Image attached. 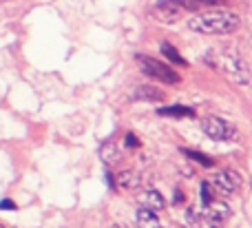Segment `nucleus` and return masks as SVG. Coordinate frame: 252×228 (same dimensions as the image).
Wrapping results in <instances>:
<instances>
[{
    "label": "nucleus",
    "mask_w": 252,
    "mask_h": 228,
    "mask_svg": "<svg viewBox=\"0 0 252 228\" xmlns=\"http://www.w3.org/2000/svg\"><path fill=\"white\" fill-rule=\"evenodd\" d=\"M188 29L204 35H228L241 27V16L230 9H206L188 18Z\"/></svg>",
    "instance_id": "nucleus-1"
},
{
    "label": "nucleus",
    "mask_w": 252,
    "mask_h": 228,
    "mask_svg": "<svg viewBox=\"0 0 252 228\" xmlns=\"http://www.w3.org/2000/svg\"><path fill=\"white\" fill-rule=\"evenodd\" d=\"M135 62H137L139 71H142L144 75H148V78H153V80H159V82H166V84L182 82V75H179L173 66L166 65V62H161V60H157V58H153V56L135 53Z\"/></svg>",
    "instance_id": "nucleus-2"
},
{
    "label": "nucleus",
    "mask_w": 252,
    "mask_h": 228,
    "mask_svg": "<svg viewBox=\"0 0 252 228\" xmlns=\"http://www.w3.org/2000/svg\"><path fill=\"white\" fill-rule=\"evenodd\" d=\"M221 66L226 71V75L239 87H248L250 84V66L244 58L237 51H226L221 56Z\"/></svg>",
    "instance_id": "nucleus-3"
},
{
    "label": "nucleus",
    "mask_w": 252,
    "mask_h": 228,
    "mask_svg": "<svg viewBox=\"0 0 252 228\" xmlns=\"http://www.w3.org/2000/svg\"><path fill=\"white\" fill-rule=\"evenodd\" d=\"M201 129L210 140L217 142H230L237 137V129L223 118H217V115H208V118L201 120Z\"/></svg>",
    "instance_id": "nucleus-4"
},
{
    "label": "nucleus",
    "mask_w": 252,
    "mask_h": 228,
    "mask_svg": "<svg viewBox=\"0 0 252 228\" xmlns=\"http://www.w3.org/2000/svg\"><path fill=\"white\" fill-rule=\"evenodd\" d=\"M210 184H213V189L219 191L221 195H235L237 191L241 189L244 180H241V175L235 171V168H221V171H217L213 175Z\"/></svg>",
    "instance_id": "nucleus-5"
},
{
    "label": "nucleus",
    "mask_w": 252,
    "mask_h": 228,
    "mask_svg": "<svg viewBox=\"0 0 252 228\" xmlns=\"http://www.w3.org/2000/svg\"><path fill=\"white\" fill-rule=\"evenodd\" d=\"M151 13L161 25H173V22H177L186 11H184L182 7H177L175 2H170V0H159V2H155Z\"/></svg>",
    "instance_id": "nucleus-6"
},
{
    "label": "nucleus",
    "mask_w": 252,
    "mask_h": 228,
    "mask_svg": "<svg viewBox=\"0 0 252 228\" xmlns=\"http://www.w3.org/2000/svg\"><path fill=\"white\" fill-rule=\"evenodd\" d=\"M230 215H232L230 206H228L226 202H221V199H215L208 206H204V217L210 220L213 224H221V222H226Z\"/></svg>",
    "instance_id": "nucleus-7"
},
{
    "label": "nucleus",
    "mask_w": 252,
    "mask_h": 228,
    "mask_svg": "<svg viewBox=\"0 0 252 228\" xmlns=\"http://www.w3.org/2000/svg\"><path fill=\"white\" fill-rule=\"evenodd\" d=\"M139 204H142L144 208H151V211H155V213H159V211H164V208H166L164 195H161L159 191H155V189L144 191V193L139 195Z\"/></svg>",
    "instance_id": "nucleus-8"
},
{
    "label": "nucleus",
    "mask_w": 252,
    "mask_h": 228,
    "mask_svg": "<svg viewBox=\"0 0 252 228\" xmlns=\"http://www.w3.org/2000/svg\"><path fill=\"white\" fill-rule=\"evenodd\" d=\"M135 224H137V228H161V222H159V217H157V213L151 211V208H144V206H139L137 211H135Z\"/></svg>",
    "instance_id": "nucleus-9"
},
{
    "label": "nucleus",
    "mask_w": 252,
    "mask_h": 228,
    "mask_svg": "<svg viewBox=\"0 0 252 228\" xmlns=\"http://www.w3.org/2000/svg\"><path fill=\"white\" fill-rule=\"evenodd\" d=\"M115 182H118V186H122L126 191H135L142 186V175H139L135 168H124V171L118 173Z\"/></svg>",
    "instance_id": "nucleus-10"
},
{
    "label": "nucleus",
    "mask_w": 252,
    "mask_h": 228,
    "mask_svg": "<svg viewBox=\"0 0 252 228\" xmlns=\"http://www.w3.org/2000/svg\"><path fill=\"white\" fill-rule=\"evenodd\" d=\"M135 100H146V102H161L164 100V91L157 87H151V84H139L133 91Z\"/></svg>",
    "instance_id": "nucleus-11"
},
{
    "label": "nucleus",
    "mask_w": 252,
    "mask_h": 228,
    "mask_svg": "<svg viewBox=\"0 0 252 228\" xmlns=\"http://www.w3.org/2000/svg\"><path fill=\"white\" fill-rule=\"evenodd\" d=\"M157 113L161 118H195V111L190 106H182V104H173V106H161Z\"/></svg>",
    "instance_id": "nucleus-12"
},
{
    "label": "nucleus",
    "mask_w": 252,
    "mask_h": 228,
    "mask_svg": "<svg viewBox=\"0 0 252 228\" xmlns=\"http://www.w3.org/2000/svg\"><path fill=\"white\" fill-rule=\"evenodd\" d=\"M170 2H175L177 7H182L184 11H197V13H199V9H204V11H206V7L219 4L221 0H170Z\"/></svg>",
    "instance_id": "nucleus-13"
},
{
    "label": "nucleus",
    "mask_w": 252,
    "mask_h": 228,
    "mask_svg": "<svg viewBox=\"0 0 252 228\" xmlns=\"http://www.w3.org/2000/svg\"><path fill=\"white\" fill-rule=\"evenodd\" d=\"M161 53H164V58H168V62H173V65H177V66H188L186 58H182V53H179L170 42H161Z\"/></svg>",
    "instance_id": "nucleus-14"
},
{
    "label": "nucleus",
    "mask_w": 252,
    "mask_h": 228,
    "mask_svg": "<svg viewBox=\"0 0 252 228\" xmlns=\"http://www.w3.org/2000/svg\"><path fill=\"white\" fill-rule=\"evenodd\" d=\"M182 153L186 155L188 160L197 162L199 166H206V168H213V166H215V160H213V158H208V155H204V153H199V151H188V149H184Z\"/></svg>",
    "instance_id": "nucleus-15"
},
{
    "label": "nucleus",
    "mask_w": 252,
    "mask_h": 228,
    "mask_svg": "<svg viewBox=\"0 0 252 228\" xmlns=\"http://www.w3.org/2000/svg\"><path fill=\"white\" fill-rule=\"evenodd\" d=\"M100 155H102V160H104V164H109V166L118 162V158H120V153H118V151H115L111 144H104V146H102V149H100Z\"/></svg>",
    "instance_id": "nucleus-16"
},
{
    "label": "nucleus",
    "mask_w": 252,
    "mask_h": 228,
    "mask_svg": "<svg viewBox=\"0 0 252 228\" xmlns=\"http://www.w3.org/2000/svg\"><path fill=\"white\" fill-rule=\"evenodd\" d=\"M199 195H201V204H204V206H208L210 202H215V197H213V184H210L208 180L201 182V186H199Z\"/></svg>",
    "instance_id": "nucleus-17"
},
{
    "label": "nucleus",
    "mask_w": 252,
    "mask_h": 228,
    "mask_svg": "<svg viewBox=\"0 0 252 228\" xmlns=\"http://www.w3.org/2000/svg\"><path fill=\"white\" fill-rule=\"evenodd\" d=\"M201 217H204V213H199L195 206H190V208H188V211H186V222H188V224H190V226H195L197 222L201 220Z\"/></svg>",
    "instance_id": "nucleus-18"
},
{
    "label": "nucleus",
    "mask_w": 252,
    "mask_h": 228,
    "mask_svg": "<svg viewBox=\"0 0 252 228\" xmlns=\"http://www.w3.org/2000/svg\"><path fill=\"white\" fill-rule=\"evenodd\" d=\"M124 146H126V149L133 151V149H137V146H139V140L133 135V133H126V137H124Z\"/></svg>",
    "instance_id": "nucleus-19"
},
{
    "label": "nucleus",
    "mask_w": 252,
    "mask_h": 228,
    "mask_svg": "<svg viewBox=\"0 0 252 228\" xmlns=\"http://www.w3.org/2000/svg\"><path fill=\"white\" fill-rule=\"evenodd\" d=\"M0 211H16L13 199H2V202H0Z\"/></svg>",
    "instance_id": "nucleus-20"
},
{
    "label": "nucleus",
    "mask_w": 252,
    "mask_h": 228,
    "mask_svg": "<svg viewBox=\"0 0 252 228\" xmlns=\"http://www.w3.org/2000/svg\"><path fill=\"white\" fill-rule=\"evenodd\" d=\"M182 199H184V195H182V191H175V204H179V202H182Z\"/></svg>",
    "instance_id": "nucleus-21"
},
{
    "label": "nucleus",
    "mask_w": 252,
    "mask_h": 228,
    "mask_svg": "<svg viewBox=\"0 0 252 228\" xmlns=\"http://www.w3.org/2000/svg\"><path fill=\"white\" fill-rule=\"evenodd\" d=\"M208 228H221V226H219V224H210Z\"/></svg>",
    "instance_id": "nucleus-22"
},
{
    "label": "nucleus",
    "mask_w": 252,
    "mask_h": 228,
    "mask_svg": "<svg viewBox=\"0 0 252 228\" xmlns=\"http://www.w3.org/2000/svg\"><path fill=\"white\" fill-rule=\"evenodd\" d=\"M0 228H4V224H0Z\"/></svg>",
    "instance_id": "nucleus-23"
},
{
    "label": "nucleus",
    "mask_w": 252,
    "mask_h": 228,
    "mask_svg": "<svg viewBox=\"0 0 252 228\" xmlns=\"http://www.w3.org/2000/svg\"><path fill=\"white\" fill-rule=\"evenodd\" d=\"M0 2H7V0H0Z\"/></svg>",
    "instance_id": "nucleus-24"
},
{
    "label": "nucleus",
    "mask_w": 252,
    "mask_h": 228,
    "mask_svg": "<svg viewBox=\"0 0 252 228\" xmlns=\"http://www.w3.org/2000/svg\"><path fill=\"white\" fill-rule=\"evenodd\" d=\"M250 184H252V182H250Z\"/></svg>",
    "instance_id": "nucleus-25"
}]
</instances>
